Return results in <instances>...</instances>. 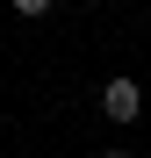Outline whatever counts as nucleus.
I'll list each match as a JSON object with an SVG mask.
<instances>
[{"instance_id": "obj_1", "label": "nucleus", "mask_w": 151, "mask_h": 158, "mask_svg": "<svg viewBox=\"0 0 151 158\" xmlns=\"http://www.w3.org/2000/svg\"><path fill=\"white\" fill-rule=\"evenodd\" d=\"M101 115L130 129V122L144 115V86H137V79H101Z\"/></svg>"}, {"instance_id": "obj_2", "label": "nucleus", "mask_w": 151, "mask_h": 158, "mask_svg": "<svg viewBox=\"0 0 151 158\" xmlns=\"http://www.w3.org/2000/svg\"><path fill=\"white\" fill-rule=\"evenodd\" d=\"M7 7H15L22 22H36V15H50V0H7Z\"/></svg>"}, {"instance_id": "obj_3", "label": "nucleus", "mask_w": 151, "mask_h": 158, "mask_svg": "<svg viewBox=\"0 0 151 158\" xmlns=\"http://www.w3.org/2000/svg\"><path fill=\"white\" fill-rule=\"evenodd\" d=\"M101 158H137V151H122V144H115V151H101Z\"/></svg>"}]
</instances>
